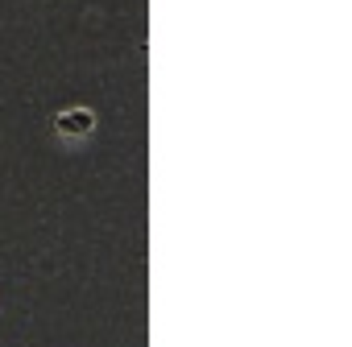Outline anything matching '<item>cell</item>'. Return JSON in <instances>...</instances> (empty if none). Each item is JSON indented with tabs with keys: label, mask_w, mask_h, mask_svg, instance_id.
Listing matches in <instances>:
<instances>
[{
	"label": "cell",
	"mask_w": 352,
	"mask_h": 347,
	"mask_svg": "<svg viewBox=\"0 0 352 347\" xmlns=\"http://www.w3.org/2000/svg\"><path fill=\"white\" fill-rule=\"evenodd\" d=\"M54 132H58V136H71V141L91 136V132H96V112H91V108H71V112H58V116H54Z\"/></svg>",
	"instance_id": "6da1fadb"
}]
</instances>
